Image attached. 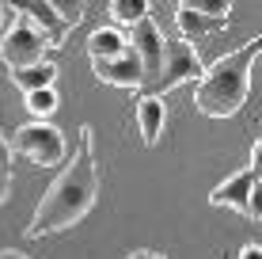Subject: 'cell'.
<instances>
[{"label": "cell", "mask_w": 262, "mask_h": 259, "mask_svg": "<svg viewBox=\"0 0 262 259\" xmlns=\"http://www.w3.org/2000/svg\"><path fill=\"white\" fill-rule=\"evenodd\" d=\"M99 198V164H95V133L92 126H80V145L72 160L57 172V180L50 183V191L42 194L38 210H34L31 225L23 229L27 236H46L57 229L76 225L80 217H88V210Z\"/></svg>", "instance_id": "6da1fadb"}, {"label": "cell", "mask_w": 262, "mask_h": 259, "mask_svg": "<svg viewBox=\"0 0 262 259\" xmlns=\"http://www.w3.org/2000/svg\"><path fill=\"white\" fill-rule=\"evenodd\" d=\"M258 61V38L216 57L194 88V107L205 118H232L251 95V69Z\"/></svg>", "instance_id": "7a4b0ae2"}, {"label": "cell", "mask_w": 262, "mask_h": 259, "mask_svg": "<svg viewBox=\"0 0 262 259\" xmlns=\"http://www.w3.org/2000/svg\"><path fill=\"white\" fill-rule=\"evenodd\" d=\"M205 73V65H202V57H198V50L190 46V42H183V38H175V42H164V57H160V69H156V76L148 80V84L141 88L144 95H156V99H164L167 92H175V88H183V84H198Z\"/></svg>", "instance_id": "3957f363"}, {"label": "cell", "mask_w": 262, "mask_h": 259, "mask_svg": "<svg viewBox=\"0 0 262 259\" xmlns=\"http://www.w3.org/2000/svg\"><path fill=\"white\" fill-rule=\"evenodd\" d=\"M8 153H19L38 168H57L65 164V133L53 122H27L8 141Z\"/></svg>", "instance_id": "277c9868"}, {"label": "cell", "mask_w": 262, "mask_h": 259, "mask_svg": "<svg viewBox=\"0 0 262 259\" xmlns=\"http://www.w3.org/2000/svg\"><path fill=\"white\" fill-rule=\"evenodd\" d=\"M46 50H50V42H46V34L38 31L27 15L19 12L15 15V23L8 27L4 34H0V61H4L8 69H27V65H38V61H46Z\"/></svg>", "instance_id": "5b68a950"}, {"label": "cell", "mask_w": 262, "mask_h": 259, "mask_svg": "<svg viewBox=\"0 0 262 259\" xmlns=\"http://www.w3.org/2000/svg\"><path fill=\"white\" fill-rule=\"evenodd\" d=\"M255 198H258V145H255V160H251L243 172H236L232 180L216 183L209 191L213 206H228V210H236L251 221H258V202Z\"/></svg>", "instance_id": "8992f818"}, {"label": "cell", "mask_w": 262, "mask_h": 259, "mask_svg": "<svg viewBox=\"0 0 262 259\" xmlns=\"http://www.w3.org/2000/svg\"><path fill=\"white\" fill-rule=\"evenodd\" d=\"M133 46V53L141 57V69H144V84H148L152 76H156V69H160V57H164V31H160V23L152 19V15H144L141 23H133L129 27V38H125ZM141 84V88H144Z\"/></svg>", "instance_id": "52a82bcc"}, {"label": "cell", "mask_w": 262, "mask_h": 259, "mask_svg": "<svg viewBox=\"0 0 262 259\" xmlns=\"http://www.w3.org/2000/svg\"><path fill=\"white\" fill-rule=\"evenodd\" d=\"M92 73L111 88H141L144 84V69H141V57L133 53V46H125L118 57L92 61Z\"/></svg>", "instance_id": "ba28073f"}, {"label": "cell", "mask_w": 262, "mask_h": 259, "mask_svg": "<svg viewBox=\"0 0 262 259\" xmlns=\"http://www.w3.org/2000/svg\"><path fill=\"white\" fill-rule=\"evenodd\" d=\"M19 12L31 19L34 27H38L42 34H46V42H50V50H57L61 42H65V34L72 31V27L65 23V15L57 12V4H50V0H38V4H27L19 8Z\"/></svg>", "instance_id": "9c48e42d"}, {"label": "cell", "mask_w": 262, "mask_h": 259, "mask_svg": "<svg viewBox=\"0 0 262 259\" xmlns=\"http://www.w3.org/2000/svg\"><path fill=\"white\" fill-rule=\"evenodd\" d=\"M164 122H167L164 99H156V95H141V99H137V130H141L144 145H156V141H160Z\"/></svg>", "instance_id": "30bf717a"}, {"label": "cell", "mask_w": 262, "mask_h": 259, "mask_svg": "<svg viewBox=\"0 0 262 259\" xmlns=\"http://www.w3.org/2000/svg\"><path fill=\"white\" fill-rule=\"evenodd\" d=\"M125 46H129V42H125L122 27H99V31H92V38H88V57L106 61V57H118Z\"/></svg>", "instance_id": "8fae6325"}, {"label": "cell", "mask_w": 262, "mask_h": 259, "mask_svg": "<svg viewBox=\"0 0 262 259\" xmlns=\"http://www.w3.org/2000/svg\"><path fill=\"white\" fill-rule=\"evenodd\" d=\"M53 80H57V65L53 61H38V65H27V69H15L12 73V84L19 88V92H42V88H53Z\"/></svg>", "instance_id": "7c38bea8"}, {"label": "cell", "mask_w": 262, "mask_h": 259, "mask_svg": "<svg viewBox=\"0 0 262 259\" xmlns=\"http://www.w3.org/2000/svg\"><path fill=\"white\" fill-rule=\"evenodd\" d=\"M175 27H179V34H183V42H190V46H194L202 34H209V31H216V27H224V23L198 15L190 4H179V8H175Z\"/></svg>", "instance_id": "4fadbf2b"}, {"label": "cell", "mask_w": 262, "mask_h": 259, "mask_svg": "<svg viewBox=\"0 0 262 259\" xmlns=\"http://www.w3.org/2000/svg\"><path fill=\"white\" fill-rule=\"evenodd\" d=\"M23 103H27V111L34 114V122H46L50 114L57 111L61 95H57V88H42V92H27V95H23Z\"/></svg>", "instance_id": "5bb4252c"}, {"label": "cell", "mask_w": 262, "mask_h": 259, "mask_svg": "<svg viewBox=\"0 0 262 259\" xmlns=\"http://www.w3.org/2000/svg\"><path fill=\"white\" fill-rule=\"evenodd\" d=\"M106 12H111L118 23H129V27H133V23H141L144 15L152 12V4H148V0H111V8H106Z\"/></svg>", "instance_id": "9a60e30c"}, {"label": "cell", "mask_w": 262, "mask_h": 259, "mask_svg": "<svg viewBox=\"0 0 262 259\" xmlns=\"http://www.w3.org/2000/svg\"><path fill=\"white\" fill-rule=\"evenodd\" d=\"M12 194V164H0V202Z\"/></svg>", "instance_id": "2e32d148"}, {"label": "cell", "mask_w": 262, "mask_h": 259, "mask_svg": "<svg viewBox=\"0 0 262 259\" xmlns=\"http://www.w3.org/2000/svg\"><path fill=\"white\" fill-rule=\"evenodd\" d=\"M15 15H19V8H12V4H0V31H8V27L15 23Z\"/></svg>", "instance_id": "e0dca14e"}, {"label": "cell", "mask_w": 262, "mask_h": 259, "mask_svg": "<svg viewBox=\"0 0 262 259\" xmlns=\"http://www.w3.org/2000/svg\"><path fill=\"white\" fill-rule=\"evenodd\" d=\"M239 259H262V248L258 244H243L239 248Z\"/></svg>", "instance_id": "ac0fdd59"}, {"label": "cell", "mask_w": 262, "mask_h": 259, "mask_svg": "<svg viewBox=\"0 0 262 259\" xmlns=\"http://www.w3.org/2000/svg\"><path fill=\"white\" fill-rule=\"evenodd\" d=\"M125 259H167V255H160V252H148V248H141V252H129Z\"/></svg>", "instance_id": "d6986e66"}, {"label": "cell", "mask_w": 262, "mask_h": 259, "mask_svg": "<svg viewBox=\"0 0 262 259\" xmlns=\"http://www.w3.org/2000/svg\"><path fill=\"white\" fill-rule=\"evenodd\" d=\"M0 259H31V255L19 252V248H0Z\"/></svg>", "instance_id": "ffe728a7"}, {"label": "cell", "mask_w": 262, "mask_h": 259, "mask_svg": "<svg viewBox=\"0 0 262 259\" xmlns=\"http://www.w3.org/2000/svg\"><path fill=\"white\" fill-rule=\"evenodd\" d=\"M0 164H12V153H8V141L0 137Z\"/></svg>", "instance_id": "44dd1931"}, {"label": "cell", "mask_w": 262, "mask_h": 259, "mask_svg": "<svg viewBox=\"0 0 262 259\" xmlns=\"http://www.w3.org/2000/svg\"><path fill=\"white\" fill-rule=\"evenodd\" d=\"M0 137H4V133H0Z\"/></svg>", "instance_id": "7402d4cb"}]
</instances>
